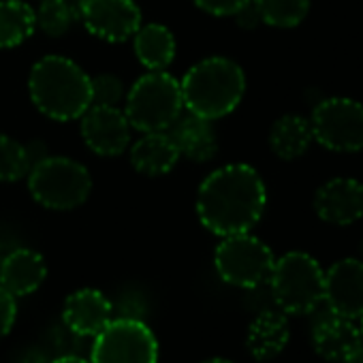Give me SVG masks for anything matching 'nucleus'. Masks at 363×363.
<instances>
[{"instance_id": "33", "label": "nucleus", "mask_w": 363, "mask_h": 363, "mask_svg": "<svg viewBox=\"0 0 363 363\" xmlns=\"http://www.w3.org/2000/svg\"><path fill=\"white\" fill-rule=\"evenodd\" d=\"M359 333H361V340H363V316L359 318Z\"/></svg>"}, {"instance_id": "32", "label": "nucleus", "mask_w": 363, "mask_h": 363, "mask_svg": "<svg viewBox=\"0 0 363 363\" xmlns=\"http://www.w3.org/2000/svg\"><path fill=\"white\" fill-rule=\"evenodd\" d=\"M201 363H233L229 359H220V357H214V359H208V361H201Z\"/></svg>"}, {"instance_id": "10", "label": "nucleus", "mask_w": 363, "mask_h": 363, "mask_svg": "<svg viewBox=\"0 0 363 363\" xmlns=\"http://www.w3.org/2000/svg\"><path fill=\"white\" fill-rule=\"evenodd\" d=\"M79 20L96 39L120 43L141 28V9L135 0H82Z\"/></svg>"}, {"instance_id": "28", "label": "nucleus", "mask_w": 363, "mask_h": 363, "mask_svg": "<svg viewBox=\"0 0 363 363\" xmlns=\"http://www.w3.org/2000/svg\"><path fill=\"white\" fill-rule=\"evenodd\" d=\"M16 314H18V303L16 297L0 286V337H5L16 323Z\"/></svg>"}, {"instance_id": "13", "label": "nucleus", "mask_w": 363, "mask_h": 363, "mask_svg": "<svg viewBox=\"0 0 363 363\" xmlns=\"http://www.w3.org/2000/svg\"><path fill=\"white\" fill-rule=\"evenodd\" d=\"M314 212L329 225L357 223L363 216V184L352 177L329 179L314 195Z\"/></svg>"}, {"instance_id": "9", "label": "nucleus", "mask_w": 363, "mask_h": 363, "mask_svg": "<svg viewBox=\"0 0 363 363\" xmlns=\"http://www.w3.org/2000/svg\"><path fill=\"white\" fill-rule=\"evenodd\" d=\"M312 137L331 152L363 150V105L352 99H325L310 118Z\"/></svg>"}, {"instance_id": "12", "label": "nucleus", "mask_w": 363, "mask_h": 363, "mask_svg": "<svg viewBox=\"0 0 363 363\" xmlns=\"http://www.w3.org/2000/svg\"><path fill=\"white\" fill-rule=\"evenodd\" d=\"M323 303L333 314L357 320L363 316V263L342 259L325 272Z\"/></svg>"}, {"instance_id": "30", "label": "nucleus", "mask_w": 363, "mask_h": 363, "mask_svg": "<svg viewBox=\"0 0 363 363\" xmlns=\"http://www.w3.org/2000/svg\"><path fill=\"white\" fill-rule=\"evenodd\" d=\"M340 363H363V340L359 344H354L344 357Z\"/></svg>"}, {"instance_id": "14", "label": "nucleus", "mask_w": 363, "mask_h": 363, "mask_svg": "<svg viewBox=\"0 0 363 363\" xmlns=\"http://www.w3.org/2000/svg\"><path fill=\"white\" fill-rule=\"evenodd\" d=\"M113 318L111 301L96 289H79L67 297L62 320L79 337H94Z\"/></svg>"}, {"instance_id": "22", "label": "nucleus", "mask_w": 363, "mask_h": 363, "mask_svg": "<svg viewBox=\"0 0 363 363\" xmlns=\"http://www.w3.org/2000/svg\"><path fill=\"white\" fill-rule=\"evenodd\" d=\"M37 30L35 9L24 0H0V50L28 41Z\"/></svg>"}, {"instance_id": "31", "label": "nucleus", "mask_w": 363, "mask_h": 363, "mask_svg": "<svg viewBox=\"0 0 363 363\" xmlns=\"http://www.w3.org/2000/svg\"><path fill=\"white\" fill-rule=\"evenodd\" d=\"M52 363H90V359H84V357H77V354H65V357L54 359Z\"/></svg>"}, {"instance_id": "20", "label": "nucleus", "mask_w": 363, "mask_h": 363, "mask_svg": "<svg viewBox=\"0 0 363 363\" xmlns=\"http://www.w3.org/2000/svg\"><path fill=\"white\" fill-rule=\"evenodd\" d=\"M137 60L150 71H164L175 58V37L162 24L141 26L135 35Z\"/></svg>"}, {"instance_id": "15", "label": "nucleus", "mask_w": 363, "mask_h": 363, "mask_svg": "<svg viewBox=\"0 0 363 363\" xmlns=\"http://www.w3.org/2000/svg\"><path fill=\"white\" fill-rule=\"evenodd\" d=\"M312 348L325 361H342V357L361 342L359 325L354 320L325 310L312 323Z\"/></svg>"}, {"instance_id": "25", "label": "nucleus", "mask_w": 363, "mask_h": 363, "mask_svg": "<svg viewBox=\"0 0 363 363\" xmlns=\"http://www.w3.org/2000/svg\"><path fill=\"white\" fill-rule=\"evenodd\" d=\"M33 167V158L26 145L0 135V182H18Z\"/></svg>"}, {"instance_id": "27", "label": "nucleus", "mask_w": 363, "mask_h": 363, "mask_svg": "<svg viewBox=\"0 0 363 363\" xmlns=\"http://www.w3.org/2000/svg\"><path fill=\"white\" fill-rule=\"evenodd\" d=\"M250 0H195V5L203 9L210 16L216 18H227V16H238Z\"/></svg>"}, {"instance_id": "26", "label": "nucleus", "mask_w": 363, "mask_h": 363, "mask_svg": "<svg viewBox=\"0 0 363 363\" xmlns=\"http://www.w3.org/2000/svg\"><path fill=\"white\" fill-rule=\"evenodd\" d=\"M122 82L116 75H99L92 79V105H109L118 107L122 101Z\"/></svg>"}, {"instance_id": "16", "label": "nucleus", "mask_w": 363, "mask_h": 363, "mask_svg": "<svg viewBox=\"0 0 363 363\" xmlns=\"http://www.w3.org/2000/svg\"><path fill=\"white\" fill-rule=\"evenodd\" d=\"M167 135L175 143L179 156H186L195 162H208L218 152V139L212 120H206L191 111L186 116L179 113V118L167 128Z\"/></svg>"}, {"instance_id": "23", "label": "nucleus", "mask_w": 363, "mask_h": 363, "mask_svg": "<svg viewBox=\"0 0 363 363\" xmlns=\"http://www.w3.org/2000/svg\"><path fill=\"white\" fill-rule=\"evenodd\" d=\"M82 0H41L37 16V28L48 37H62L79 20Z\"/></svg>"}, {"instance_id": "1", "label": "nucleus", "mask_w": 363, "mask_h": 363, "mask_svg": "<svg viewBox=\"0 0 363 363\" xmlns=\"http://www.w3.org/2000/svg\"><path fill=\"white\" fill-rule=\"evenodd\" d=\"M265 206L267 191L261 175L242 162L212 171L197 193V216L218 238L248 233L261 220Z\"/></svg>"}, {"instance_id": "4", "label": "nucleus", "mask_w": 363, "mask_h": 363, "mask_svg": "<svg viewBox=\"0 0 363 363\" xmlns=\"http://www.w3.org/2000/svg\"><path fill=\"white\" fill-rule=\"evenodd\" d=\"M28 191L33 199L56 212L75 210L90 197L92 177L88 169L67 156H43L28 171Z\"/></svg>"}, {"instance_id": "6", "label": "nucleus", "mask_w": 363, "mask_h": 363, "mask_svg": "<svg viewBox=\"0 0 363 363\" xmlns=\"http://www.w3.org/2000/svg\"><path fill=\"white\" fill-rule=\"evenodd\" d=\"M179 82L164 71H150L139 77L126 94V118L130 128L141 133L167 130L182 113Z\"/></svg>"}, {"instance_id": "19", "label": "nucleus", "mask_w": 363, "mask_h": 363, "mask_svg": "<svg viewBox=\"0 0 363 363\" xmlns=\"http://www.w3.org/2000/svg\"><path fill=\"white\" fill-rule=\"evenodd\" d=\"M179 160V152L167 130L145 133L130 150V164L143 175H164Z\"/></svg>"}, {"instance_id": "21", "label": "nucleus", "mask_w": 363, "mask_h": 363, "mask_svg": "<svg viewBox=\"0 0 363 363\" xmlns=\"http://www.w3.org/2000/svg\"><path fill=\"white\" fill-rule=\"evenodd\" d=\"M314 141L312 126L306 118L289 113L274 122L269 130V145L272 152L282 160H295L303 156Z\"/></svg>"}, {"instance_id": "3", "label": "nucleus", "mask_w": 363, "mask_h": 363, "mask_svg": "<svg viewBox=\"0 0 363 363\" xmlns=\"http://www.w3.org/2000/svg\"><path fill=\"white\" fill-rule=\"evenodd\" d=\"M182 101L184 107L206 120L229 116L244 99L246 75L238 62L225 56H212L182 77Z\"/></svg>"}, {"instance_id": "2", "label": "nucleus", "mask_w": 363, "mask_h": 363, "mask_svg": "<svg viewBox=\"0 0 363 363\" xmlns=\"http://www.w3.org/2000/svg\"><path fill=\"white\" fill-rule=\"evenodd\" d=\"M28 92L35 107L56 120H79L92 105V77L65 56L41 58L28 77Z\"/></svg>"}, {"instance_id": "24", "label": "nucleus", "mask_w": 363, "mask_h": 363, "mask_svg": "<svg viewBox=\"0 0 363 363\" xmlns=\"http://www.w3.org/2000/svg\"><path fill=\"white\" fill-rule=\"evenodd\" d=\"M252 3L261 22L276 28L299 26L310 11V0H252Z\"/></svg>"}, {"instance_id": "29", "label": "nucleus", "mask_w": 363, "mask_h": 363, "mask_svg": "<svg viewBox=\"0 0 363 363\" xmlns=\"http://www.w3.org/2000/svg\"><path fill=\"white\" fill-rule=\"evenodd\" d=\"M235 18H238V24H240L242 28H255V26L261 24V18H259V13H257V7H255L252 0H250V3H248Z\"/></svg>"}, {"instance_id": "5", "label": "nucleus", "mask_w": 363, "mask_h": 363, "mask_svg": "<svg viewBox=\"0 0 363 363\" xmlns=\"http://www.w3.org/2000/svg\"><path fill=\"white\" fill-rule=\"evenodd\" d=\"M272 297L284 314H312L323 303L325 272L306 252H286L269 274Z\"/></svg>"}, {"instance_id": "18", "label": "nucleus", "mask_w": 363, "mask_h": 363, "mask_svg": "<svg viewBox=\"0 0 363 363\" xmlns=\"http://www.w3.org/2000/svg\"><path fill=\"white\" fill-rule=\"evenodd\" d=\"M291 340V327L284 312L263 310L248 327L246 348L257 361L276 359Z\"/></svg>"}, {"instance_id": "8", "label": "nucleus", "mask_w": 363, "mask_h": 363, "mask_svg": "<svg viewBox=\"0 0 363 363\" xmlns=\"http://www.w3.org/2000/svg\"><path fill=\"white\" fill-rule=\"evenodd\" d=\"M274 252L267 244L250 233L223 238L214 252V265L223 282L238 289H257L269 280Z\"/></svg>"}, {"instance_id": "7", "label": "nucleus", "mask_w": 363, "mask_h": 363, "mask_svg": "<svg viewBox=\"0 0 363 363\" xmlns=\"http://www.w3.org/2000/svg\"><path fill=\"white\" fill-rule=\"evenodd\" d=\"M90 363H158L156 335L141 318L116 316L94 335Z\"/></svg>"}, {"instance_id": "11", "label": "nucleus", "mask_w": 363, "mask_h": 363, "mask_svg": "<svg viewBox=\"0 0 363 363\" xmlns=\"http://www.w3.org/2000/svg\"><path fill=\"white\" fill-rule=\"evenodd\" d=\"M82 120V137L99 156H118L130 141V124L122 109L109 105H90Z\"/></svg>"}, {"instance_id": "17", "label": "nucleus", "mask_w": 363, "mask_h": 363, "mask_svg": "<svg viewBox=\"0 0 363 363\" xmlns=\"http://www.w3.org/2000/svg\"><path fill=\"white\" fill-rule=\"evenodd\" d=\"M45 276V259L30 248H16L0 263V286L13 297H26L35 293L43 284Z\"/></svg>"}]
</instances>
